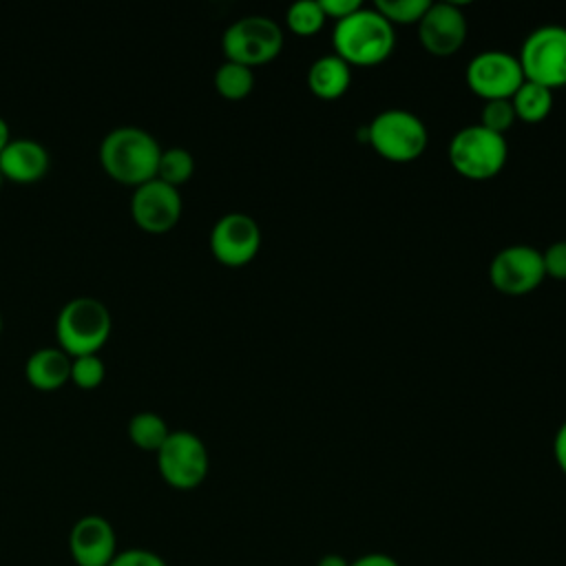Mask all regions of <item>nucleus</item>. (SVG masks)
I'll return each mask as SVG.
<instances>
[{"label":"nucleus","instance_id":"nucleus-20","mask_svg":"<svg viewBox=\"0 0 566 566\" xmlns=\"http://www.w3.org/2000/svg\"><path fill=\"white\" fill-rule=\"evenodd\" d=\"M214 88H217V93L221 97H226L230 102L243 99L254 88V71L250 66H243V64L226 60L214 71Z\"/></svg>","mask_w":566,"mask_h":566},{"label":"nucleus","instance_id":"nucleus-34","mask_svg":"<svg viewBox=\"0 0 566 566\" xmlns=\"http://www.w3.org/2000/svg\"><path fill=\"white\" fill-rule=\"evenodd\" d=\"M0 186H2V175H0Z\"/></svg>","mask_w":566,"mask_h":566},{"label":"nucleus","instance_id":"nucleus-29","mask_svg":"<svg viewBox=\"0 0 566 566\" xmlns=\"http://www.w3.org/2000/svg\"><path fill=\"white\" fill-rule=\"evenodd\" d=\"M349 566H400L396 557L387 553H363L349 562Z\"/></svg>","mask_w":566,"mask_h":566},{"label":"nucleus","instance_id":"nucleus-30","mask_svg":"<svg viewBox=\"0 0 566 566\" xmlns=\"http://www.w3.org/2000/svg\"><path fill=\"white\" fill-rule=\"evenodd\" d=\"M553 458L559 467V471L566 475V420L559 424L553 438Z\"/></svg>","mask_w":566,"mask_h":566},{"label":"nucleus","instance_id":"nucleus-13","mask_svg":"<svg viewBox=\"0 0 566 566\" xmlns=\"http://www.w3.org/2000/svg\"><path fill=\"white\" fill-rule=\"evenodd\" d=\"M418 38L427 53L436 57L453 55L467 38V18L455 2H431L418 22Z\"/></svg>","mask_w":566,"mask_h":566},{"label":"nucleus","instance_id":"nucleus-16","mask_svg":"<svg viewBox=\"0 0 566 566\" xmlns=\"http://www.w3.org/2000/svg\"><path fill=\"white\" fill-rule=\"evenodd\" d=\"M24 376L38 391H57L71 380V356L60 347H40L29 354Z\"/></svg>","mask_w":566,"mask_h":566},{"label":"nucleus","instance_id":"nucleus-15","mask_svg":"<svg viewBox=\"0 0 566 566\" xmlns=\"http://www.w3.org/2000/svg\"><path fill=\"white\" fill-rule=\"evenodd\" d=\"M51 166L49 150L31 137H13L0 153L2 181L29 186L40 181Z\"/></svg>","mask_w":566,"mask_h":566},{"label":"nucleus","instance_id":"nucleus-10","mask_svg":"<svg viewBox=\"0 0 566 566\" xmlns=\"http://www.w3.org/2000/svg\"><path fill=\"white\" fill-rule=\"evenodd\" d=\"M544 276L546 272L542 252L526 243L502 248L489 265V279L493 287L509 296L533 292L542 285Z\"/></svg>","mask_w":566,"mask_h":566},{"label":"nucleus","instance_id":"nucleus-23","mask_svg":"<svg viewBox=\"0 0 566 566\" xmlns=\"http://www.w3.org/2000/svg\"><path fill=\"white\" fill-rule=\"evenodd\" d=\"M431 7L429 0H378L376 11L391 24H418L427 9Z\"/></svg>","mask_w":566,"mask_h":566},{"label":"nucleus","instance_id":"nucleus-2","mask_svg":"<svg viewBox=\"0 0 566 566\" xmlns=\"http://www.w3.org/2000/svg\"><path fill=\"white\" fill-rule=\"evenodd\" d=\"M332 44L349 66H376L394 53L396 31L376 9L360 7L334 24Z\"/></svg>","mask_w":566,"mask_h":566},{"label":"nucleus","instance_id":"nucleus-33","mask_svg":"<svg viewBox=\"0 0 566 566\" xmlns=\"http://www.w3.org/2000/svg\"><path fill=\"white\" fill-rule=\"evenodd\" d=\"M2 325H4V323H2V312H0V336H2Z\"/></svg>","mask_w":566,"mask_h":566},{"label":"nucleus","instance_id":"nucleus-7","mask_svg":"<svg viewBox=\"0 0 566 566\" xmlns=\"http://www.w3.org/2000/svg\"><path fill=\"white\" fill-rule=\"evenodd\" d=\"M524 80L551 91L566 86V27L546 24L526 35L520 49Z\"/></svg>","mask_w":566,"mask_h":566},{"label":"nucleus","instance_id":"nucleus-3","mask_svg":"<svg viewBox=\"0 0 566 566\" xmlns=\"http://www.w3.org/2000/svg\"><path fill=\"white\" fill-rule=\"evenodd\" d=\"M113 329L111 310L95 296H75L66 301L55 318L57 347L71 358L97 354Z\"/></svg>","mask_w":566,"mask_h":566},{"label":"nucleus","instance_id":"nucleus-28","mask_svg":"<svg viewBox=\"0 0 566 566\" xmlns=\"http://www.w3.org/2000/svg\"><path fill=\"white\" fill-rule=\"evenodd\" d=\"M318 2H321L325 18H332L334 22L352 15L354 11H358L363 7L358 0H318Z\"/></svg>","mask_w":566,"mask_h":566},{"label":"nucleus","instance_id":"nucleus-22","mask_svg":"<svg viewBox=\"0 0 566 566\" xmlns=\"http://www.w3.org/2000/svg\"><path fill=\"white\" fill-rule=\"evenodd\" d=\"M325 13L321 9V2L314 0H301L294 2L287 11H285V22L290 27L292 33L301 35V38H310L314 33H318L325 24Z\"/></svg>","mask_w":566,"mask_h":566},{"label":"nucleus","instance_id":"nucleus-27","mask_svg":"<svg viewBox=\"0 0 566 566\" xmlns=\"http://www.w3.org/2000/svg\"><path fill=\"white\" fill-rule=\"evenodd\" d=\"M544 272L557 281H566V241H555L542 252Z\"/></svg>","mask_w":566,"mask_h":566},{"label":"nucleus","instance_id":"nucleus-32","mask_svg":"<svg viewBox=\"0 0 566 566\" xmlns=\"http://www.w3.org/2000/svg\"><path fill=\"white\" fill-rule=\"evenodd\" d=\"M13 137H11V130H9V124L0 117V153L7 148V144L11 142Z\"/></svg>","mask_w":566,"mask_h":566},{"label":"nucleus","instance_id":"nucleus-26","mask_svg":"<svg viewBox=\"0 0 566 566\" xmlns=\"http://www.w3.org/2000/svg\"><path fill=\"white\" fill-rule=\"evenodd\" d=\"M108 566H168L166 559L148 548H126L117 551Z\"/></svg>","mask_w":566,"mask_h":566},{"label":"nucleus","instance_id":"nucleus-6","mask_svg":"<svg viewBox=\"0 0 566 566\" xmlns=\"http://www.w3.org/2000/svg\"><path fill=\"white\" fill-rule=\"evenodd\" d=\"M221 49L226 60L254 69L281 53L283 31L268 15H243L223 31Z\"/></svg>","mask_w":566,"mask_h":566},{"label":"nucleus","instance_id":"nucleus-17","mask_svg":"<svg viewBox=\"0 0 566 566\" xmlns=\"http://www.w3.org/2000/svg\"><path fill=\"white\" fill-rule=\"evenodd\" d=\"M349 84H352V66L334 53L314 60V64L307 71V86L321 99L343 97Z\"/></svg>","mask_w":566,"mask_h":566},{"label":"nucleus","instance_id":"nucleus-24","mask_svg":"<svg viewBox=\"0 0 566 566\" xmlns=\"http://www.w3.org/2000/svg\"><path fill=\"white\" fill-rule=\"evenodd\" d=\"M106 365L99 354H86L71 358V382L84 391L95 389L104 382Z\"/></svg>","mask_w":566,"mask_h":566},{"label":"nucleus","instance_id":"nucleus-8","mask_svg":"<svg viewBox=\"0 0 566 566\" xmlns=\"http://www.w3.org/2000/svg\"><path fill=\"white\" fill-rule=\"evenodd\" d=\"M157 469L161 480L177 491L197 489L210 469V455L203 440L186 429L170 431L157 451Z\"/></svg>","mask_w":566,"mask_h":566},{"label":"nucleus","instance_id":"nucleus-4","mask_svg":"<svg viewBox=\"0 0 566 566\" xmlns=\"http://www.w3.org/2000/svg\"><path fill=\"white\" fill-rule=\"evenodd\" d=\"M427 139L422 119L405 108H387L365 126V144L394 164L418 159L427 148Z\"/></svg>","mask_w":566,"mask_h":566},{"label":"nucleus","instance_id":"nucleus-11","mask_svg":"<svg viewBox=\"0 0 566 566\" xmlns=\"http://www.w3.org/2000/svg\"><path fill=\"white\" fill-rule=\"evenodd\" d=\"M184 201L179 188H172L157 177L133 188L130 217L146 234H166L181 219Z\"/></svg>","mask_w":566,"mask_h":566},{"label":"nucleus","instance_id":"nucleus-19","mask_svg":"<svg viewBox=\"0 0 566 566\" xmlns=\"http://www.w3.org/2000/svg\"><path fill=\"white\" fill-rule=\"evenodd\" d=\"M168 436H170V429L166 420L155 411H137L128 420V438L142 451L157 453Z\"/></svg>","mask_w":566,"mask_h":566},{"label":"nucleus","instance_id":"nucleus-9","mask_svg":"<svg viewBox=\"0 0 566 566\" xmlns=\"http://www.w3.org/2000/svg\"><path fill=\"white\" fill-rule=\"evenodd\" d=\"M522 82L520 60L506 51H482L467 64V84L484 102L511 99Z\"/></svg>","mask_w":566,"mask_h":566},{"label":"nucleus","instance_id":"nucleus-14","mask_svg":"<svg viewBox=\"0 0 566 566\" xmlns=\"http://www.w3.org/2000/svg\"><path fill=\"white\" fill-rule=\"evenodd\" d=\"M69 553L75 566H108L117 555V535L102 515H82L69 531Z\"/></svg>","mask_w":566,"mask_h":566},{"label":"nucleus","instance_id":"nucleus-1","mask_svg":"<svg viewBox=\"0 0 566 566\" xmlns=\"http://www.w3.org/2000/svg\"><path fill=\"white\" fill-rule=\"evenodd\" d=\"M159 142L139 126H117L99 142L102 170L117 184L137 188L157 177L161 157Z\"/></svg>","mask_w":566,"mask_h":566},{"label":"nucleus","instance_id":"nucleus-12","mask_svg":"<svg viewBox=\"0 0 566 566\" xmlns=\"http://www.w3.org/2000/svg\"><path fill=\"white\" fill-rule=\"evenodd\" d=\"M261 248V228L245 212L219 217L210 230V252L226 268L248 265Z\"/></svg>","mask_w":566,"mask_h":566},{"label":"nucleus","instance_id":"nucleus-25","mask_svg":"<svg viewBox=\"0 0 566 566\" xmlns=\"http://www.w3.org/2000/svg\"><path fill=\"white\" fill-rule=\"evenodd\" d=\"M515 119L517 117H515L511 99H491V102H484L478 124L491 133L504 135L513 126Z\"/></svg>","mask_w":566,"mask_h":566},{"label":"nucleus","instance_id":"nucleus-5","mask_svg":"<svg viewBox=\"0 0 566 566\" xmlns=\"http://www.w3.org/2000/svg\"><path fill=\"white\" fill-rule=\"evenodd\" d=\"M509 146L504 135L491 133L480 124L460 128L449 142V164L471 181L493 179L506 164Z\"/></svg>","mask_w":566,"mask_h":566},{"label":"nucleus","instance_id":"nucleus-18","mask_svg":"<svg viewBox=\"0 0 566 566\" xmlns=\"http://www.w3.org/2000/svg\"><path fill=\"white\" fill-rule=\"evenodd\" d=\"M511 104L517 119L526 124H539L548 117L553 108V91L542 84L524 80L522 86L513 93Z\"/></svg>","mask_w":566,"mask_h":566},{"label":"nucleus","instance_id":"nucleus-21","mask_svg":"<svg viewBox=\"0 0 566 566\" xmlns=\"http://www.w3.org/2000/svg\"><path fill=\"white\" fill-rule=\"evenodd\" d=\"M195 175V157L190 150L181 148V146H172V148H164L161 157H159V166H157V179L179 188L186 181H190V177Z\"/></svg>","mask_w":566,"mask_h":566},{"label":"nucleus","instance_id":"nucleus-31","mask_svg":"<svg viewBox=\"0 0 566 566\" xmlns=\"http://www.w3.org/2000/svg\"><path fill=\"white\" fill-rule=\"evenodd\" d=\"M316 566H349V559H345V557L338 555V553H325V555L316 562Z\"/></svg>","mask_w":566,"mask_h":566}]
</instances>
